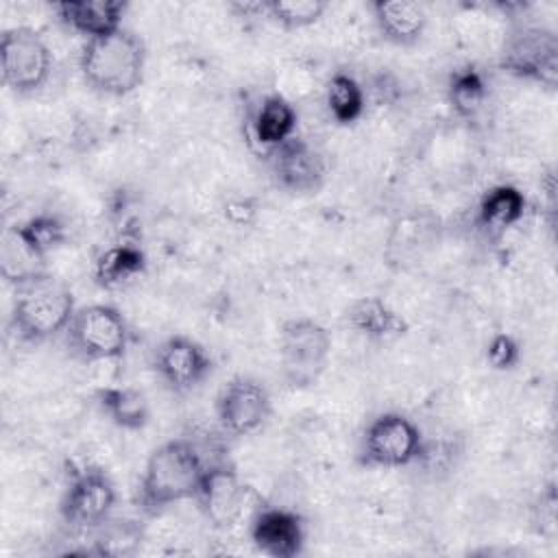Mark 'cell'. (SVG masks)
Segmentation results:
<instances>
[{"instance_id":"28","label":"cell","mask_w":558,"mask_h":558,"mask_svg":"<svg viewBox=\"0 0 558 558\" xmlns=\"http://www.w3.org/2000/svg\"><path fill=\"white\" fill-rule=\"evenodd\" d=\"M329 4L325 0H266V17L286 31H299L316 24Z\"/></svg>"},{"instance_id":"23","label":"cell","mask_w":558,"mask_h":558,"mask_svg":"<svg viewBox=\"0 0 558 558\" xmlns=\"http://www.w3.org/2000/svg\"><path fill=\"white\" fill-rule=\"evenodd\" d=\"M92 549L89 554L109 556V558H126L140 551L144 543V525L137 519L126 517H109L92 532Z\"/></svg>"},{"instance_id":"14","label":"cell","mask_w":558,"mask_h":558,"mask_svg":"<svg viewBox=\"0 0 558 558\" xmlns=\"http://www.w3.org/2000/svg\"><path fill=\"white\" fill-rule=\"evenodd\" d=\"M255 549L268 558H296L305 551V519L288 508L259 506L248 523Z\"/></svg>"},{"instance_id":"9","label":"cell","mask_w":558,"mask_h":558,"mask_svg":"<svg viewBox=\"0 0 558 558\" xmlns=\"http://www.w3.org/2000/svg\"><path fill=\"white\" fill-rule=\"evenodd\" d=\"M2 83L15 96L37 94L50 78L52 52L31 26H11L0 35Z\"/></svg>"},{"instance_id":"20","label":"cell","mask_w":558,"mask_h":558,"mask_svg":"<svg viewBox=\"0 0 558 558\" xmlns=\"http://www.w3.org/2000/svg\"><path fill=\"white\" fill-rule=\"evenodd\" d=\"M299 113L294 105L281 94H268L259 100L251 118V135L253 140L270 153L292 135H296Z\"/></svg>"},{"instance_id":"10","label":"cell","mask_w":558,"mask_h":558,"mask_svg":"<svg viewBox=\"0 0 558 558\" xmlns=\"http://www.w3.org/2000/svg\"><path fill=\"white\" fill-rule=\"evenodd\" d=\"M214 357L196 338L187 333L166 336L153 353L157 379L174 395H187L201 388L214 373Z\"/></svg>"},{"instance_id":"11","label":"cell","mask_w":558,"mask_h":558,"mask_svg":"<svg viewBox=\"0 0 558 558\" xmlns=\"http://www.w3.org/2000/svg\"><path fill=\"white\" fill-rule=\"evenodd\" d=\"M214 414L222 434L235 438L248 436L270 418L272 397L259 379L235 375L218 390Z\"/></svg>"},{"instance_id":"25","label":"cell","mask_w":558,"mask_h":558,"mask_svg":"<svg viewBox=\"0 0 558 558\" xmlns=\"http://www.w3.org/2000/svg\"><path fill=\"white\" fill-rule=\"evenodd\" d=\"M447 100L462 120H475L488 100V85L475 65L456 68L447 81Z\"/></svg>"},{"instance_id":"12","label":"cell","mask_w":558,"mask_h":558,"mask_svg":"<svg viewBox=\"0 0 558 558\" xmlns=\"http://www.w3.org/2000/svg\"><path fill=\"white\" fill-rule=\"evenodd\" d=\"M266 155L272 179L283 192L292 196H312L323 190L327 181V163L320 150L307 140L292 135Z\"/></svg>"},{"instance_id":"2","label":"cell","mask_w":558,"mask_h":558,"mask_svg":"<svg viewBox=\"0 0 558 558\" xmlns=\"http://www.w3.org/2000/svg\"><path fill=\"white\" fill-rule=\"evenodd\" d=\"M78 70L92 92L113 98L129 96L144 83L146 44L126 26L87 39L81 46Z\"/></svg>"},{"instance_id":"30","label":"cell","mask_w":558,"mask_h":558,"mask_svg":"<svg viewBox=\"0 0 558 558\" xmlns=\"http://www.w3.org/2000/svg\"><path fill=\"white\" fill-rule=\"evenodd\" d=\"M486 362L493 371H512L521 360V347L514 336L497 331L486 344Z\"/></svg>"},{"instance_id":"15","label":"cell","mask_w":558,"mask_h":558,"mask_svg":"<svg viewBox=\"0 0 558 558\" xmlns=\"http://www.w3.org/2000/svg\"><path fill=\"white\" fill-rule=\"evenodd\" d=\"M440 220L429 209H412L399 216L388 231L384 257L395 268H408L436 244Z\"/></svg>"},{"instance_id":"17","label":"cell","mask_w":558,"mask_h":558,"mask_svg":"<svg viewBox=\"0 0 558 558\" xmlns=\"http://www.w3.org/2000/svg\"><path fill=\"white\" fill-rule=\"evenodd\" d=\"M126 0H61L52 4L54 17L68 31L94 39L122 28Z\"/></svg>"},{"instance_id":"16","label":"cell","mask_w":558,"mask_h":558,"mask_svg":"<svg viewBox=\"0 0 558 558\" xmlns=\"http://www.w3.org/2000/svg\"><path fill=\"white\" fill-rule=\"evenodd\" d=\"M344 325L368 342H395L410 331L405 316L377 294L353 299L342 312Z\"/></svg>"},{"instance_id":"29","label":"cell","mask_w":558,"mask_h":558,"mask_svg":"<svg viewBox=\"0 0 558 558\" xmlns=\"http://www.w3.org/2000/svg\"><path fill=\"white\" fill-rule=\"evenodd\" d=\"M556 508H558V495H556V484L549 482L547 486L541 488V493L534 497L532 508H530V525L532 530L543 536V538H554L556 536Z\"/></svg>"},{"instance_id":"26","label":"cell","mask_w":558,"mask_h":558,"mask_svg":"<svg viewBox=\"0 0 558 558\" xmlns=\"http://www.w3.org/2000/svg\"><path fill=\"white\" fill-rule=\"evenodd\" d=\"M48 272L46 259L33 253L22 238L15 233L13 227L2 231L0 240V275L9 286H20L33 277Z\"/></svg>"},{"instance_id":"3","label":"cell","mask_w":558,"mask_h":558,"mask_svg":"<svg viewBox=\"0 0 558 558\" xmlns=\"http://www.w3.org/2000/svg\"><path fill=\"white\" fill-rule=\"evenodd\" d=\"M76 307L72 288L52 272H44L13 288L11 329L20 342L41 344L65 333Z\"/></svg>"},{"instance_id":"1","label":"cell","mask_w":558,"mask_h":558,"mask_svg":"<svg viewBox=\"0 0 558 558\" xmlns=\"http://www.w3.org/2000/svg\"><path fill=\"white\" fill-rule=\"evenodd\" d=\"M207 462L190 438H170L157 445L142 469L135 488V508L142 517H157L168 508L196 499Z\"/></svg>"},{"instance_id":"19","label":"cell","mask_w":558,"mask_h":558,"mask_svg":"<svg viewBox=\"0 0 558 558\" xmlns=\"http://www.w3.org/2000/svg\"><path fill=\"white\" fill-rule=\"evenodd\" d=\"M148 268L146 251L137 240H122L105 248L94 262V281L102 290H118L137 281Z\"/></svg>"},{"instance_id":"21","label":"cell","mask_w":558,"mask_h":558,"mask_svg":"<svg viewBox=\"0 0 558 558\" xmlns=\"http://www.w3.org/2000/svg\"><path fill=\"white\" fill-rule=\"evenodd\" d=\"M94 401L124 432H142L150 423V403L135 386H100L94 390Z\"/></svg>"},{"instance_id":"7","label":"cell","mask_w":558,"mask_h":558,"mask_svg":"<svg viewBox=\"0 0 558 558\" xmlns=\"http://www.w3.org/2000/svg\"><path fill=\"white\" fill-rule=\"evenodd\" d=\"M501 72L538 83L545 89L558 85V35L545 24L521 22L510 28L499 52Z\"/></svg>"},{"instance_id":"8","label":"cell","mask_w":558,"mask_h":558,"mask_svg":"<svg viewBox=\"0 0 558 558\" xmlns=\"http://www.w3.org/2000/svg\"><path fill=\"white\" fill-rule=\"evenodd\" d=\"M118 504V488L107 469L83 464L70 471L59 499V517L72 532H92L109 519Z\"/></svg>"},{"instance_id":"31","label":"cell","mask_w":558,"mask_h":558,"mask_svg":"<svg viewBox=\"0 0 558 558\" xmlns=\"http://www.w3.org/2000/svg\"><path fill=\"white\" fill-rule=\"evenodd\" d=\"M255 211H257V207L248 201V198H238V201H229L227 205H225V216H227V220L229 222H233V225H246L253 216H255Z\"/></svg>"},{"instance_id":"24","label":"cell","mask_w":558,"mask_h":558,"mask_svg":"<svg viewBox=\"0 0 558 558\" xmlns=\"http://www.w3.org/2000/svg\"><path fill=\"white\" fill-rule=\"evenodd\" d=\"M325 107L336 124L349 126L364 116L366 92L351 72L338 70L325 85Z\"/></svg>"},{"instance_id":"22","label":"cell","mask_w":558,"mask_h":558,"mask_svg":"<svg viewBox=\"0 0 558 558\" xmlns=\"http://www.w3.org/2000/svg\"><path fill=\"white\" fill-rule=\"evenodd\" d=\"M527 201L514 185L499 183L484 192L477 205V225L490 238H501L508 229L521 222Z\"/></svg>"},{"instance_id":"6","label":"cell","mask_w":558,"mask_h":558,"mask_svg":"<svg viewBox=\"0 0 558 558\" xmlns=\"http://www.w3.org/2000/svg\"><path fill=\"white\" fill-rule=\"evenodd\" d=\"M423 429L403 412H379L368 421L357 447V462L368 469H403L423 460Z\"/></svg>"},{"instance_id":"5","label":"cell","mask_w":558,"mask_h":558,"mask_svg":"<svg viewBox=\"0 0 558 558\" xmlns=\"http://www.w3.org/2000/svg\"><path fill=\"white\" fill-rule=\"evenodd\" d=\"M63 336L70 353L81 362L120 360L131 344L129 320L109 303L78 305Z\"/></svg>"},{"instance_id":"13","label":"cell","mask_w":558,"mask_h":558,"mask_svg":"<svg viewBox=\"0 0 558 558\" xmlns=\"http://www.w3.org/2000/svg\"><path fill=\"white\" fill-rule=\"evenodd\" d=\"M246 497L248 486L242 482L235 466L227 462H214L207 464L194 501L211 527L229 530L240 521Z\"/></svg>"},{"instance_id":"4","label":"cell","mask_w":558,"mask_h":558,"mask_svg":"<svg viewBox=\"0 0 558 558\" xmlns=\"http://www.w3.org/2000/svg\"><path fill=\"white\" fill-rule=\"evenodd\" d=\"M277 344L286 388L307 390L320 381L331 357V333L323 323L310 316L286 318Z\"/></svg>"},{"instance_id":"27","label":"cell","mask_w":558,"mask_h":558,"mask_svg":"<svg viewBox=\"0 0 558 558\" xmlns=\"http://www.w3.org/2000/svg\"><path fill=\"white\" fill-rule=\"evenodd\" d=\"M11 227L22 238V242L44 259H48V255L63 246L68 240V225L61 220V216L50 211H39Z\"/></svg>"},{"instance_id":"18","label":"cell","mask_w":558,"mask_h":558,"mask_svg":"<svg viewBox=\"0 0 558 558\" xmlns=\"http://www.w3.org/2000/svg\"><path fill=\"white\" fill-rule=\"evenodd\" d=\"M384 41L401 48L416 46L427 28L425 7L414 0H373L368 4Z\"/></svg>"}]
</instances>
